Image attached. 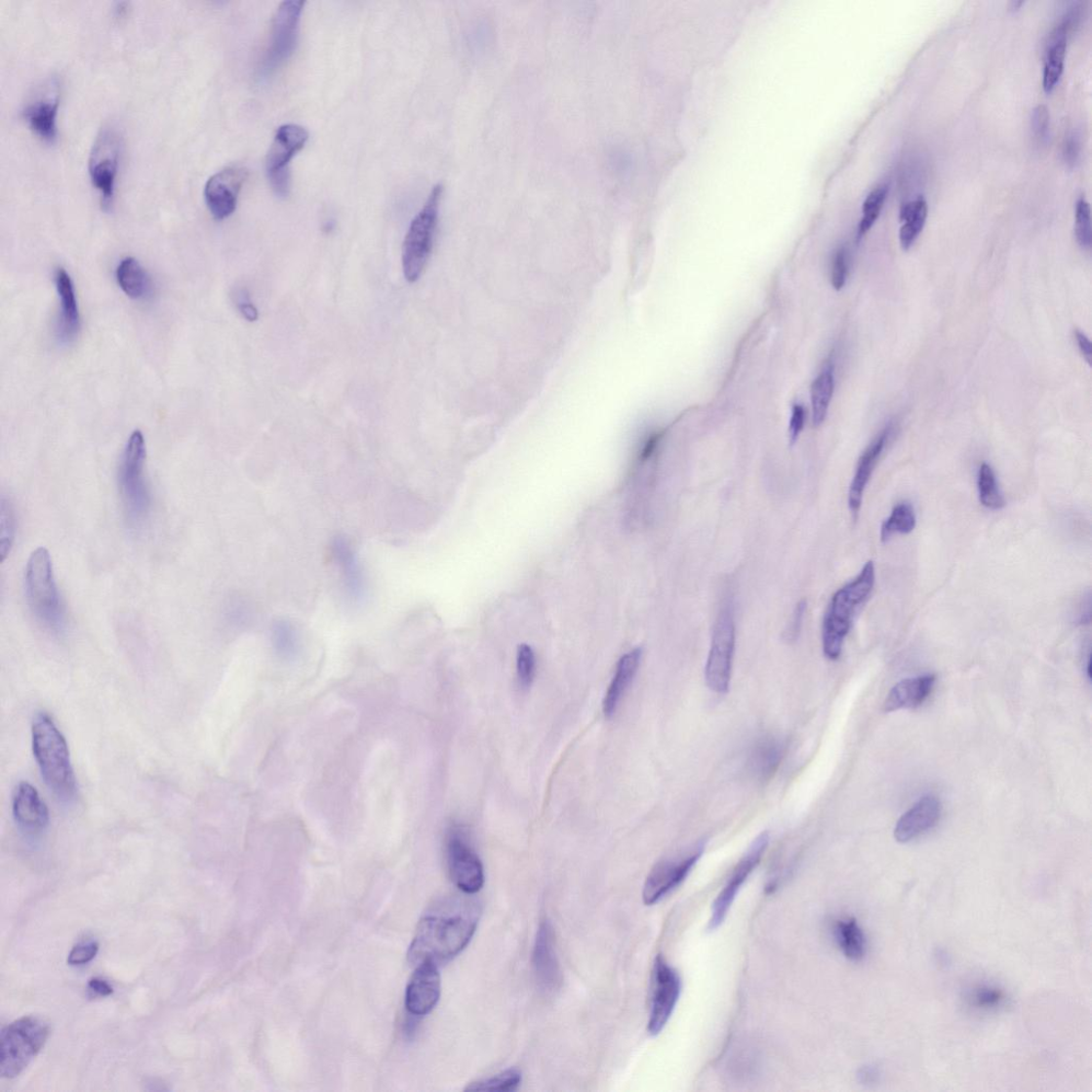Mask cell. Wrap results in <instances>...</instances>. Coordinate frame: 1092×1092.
Wrapping results in <instances>:
<instances>
[{"instance_id": "cell-1", "label": "cell", "mask_w": 1092, "mask_h": 1092, "mask_svg": "<svg viewBox=\"0 0 1092 1092\" xmlns=\"http://www.w3.org/2000/svg\"><path fill=\"white\" fill-rule=\"evenodd\" d=\"M480 906L466 896L443 903L435 912L424 916L409 949V961L445 963L457 957L473 939L480 918Z\"/></svg>"}, {"instance_id": "cell-2", "label": "cell", "mask_w": 1092, "mask_h": 1092, "mask_svg": "<svg viewBox=\"0 0 1092 1092\" xmlns=\"http://www.w3.org/2000/svg\"><path fill=\"white\" fill-rule=\"evenodd\" d=\"M875 582V565L870 560L855 580L833 594L823 623V651L828 660L836 661L841 657L858 608L869 599Z\"/></svg>"}, {"instance_id": "cell-3", "label": "cell", "mask_w": 1092, "mask_h": 1092, "mask_svg": "<svg viewBox=\"0 0 1092 1092\" xmlns=\"http://www.w3.org/2000/svg\"><path fill=\"white\" fill-rule=\"evenodd\" d=\"M32 749L46 785L62 800L76 794V778L66 741L48 714L32 724Z\"/></svg>"}, {"instance_id": "cell-4", "label": "cell", "mask_w": 1092, "mask_h": 1092, "mask_svg": "<svg viewBox=\"0 0 1092 1092\" xmlns=\"http://www.w3.org/2000/svg\"><path fill=\"white\" fill-rule=\"evenodd\" d=\"M25 591L31 613L53 633L65 627V609L57 587L53 561L45 547L33 550L25 570Z\"/></svg>"}, {"instance_id": "cell-5", "label": "cell", "mask_w": 1092, "mask_h": 1092, "mask_svg": "<svg viewBox=\"0 0 1092 1092\" xmlns=\"http://www.w3.org/2000/svg\"><path fill=\"white\" fill-rule=\"evenodd\" d=\"M50 1036L48 1023L37 1017H22L0 1034V1075L19 1076L32 1062Z\"/></svg>"}, {"instance_id": "cell-6", "label": "cell", "mask_w": 1092, "mask_h": 1092, "mask_svg": "<svg viewBox=\"0 0 1092 1092\" xmlns=\"http://www.w3.org/2000/svg\"><path fill=\"white\" fill-rule=\"evenodd\" d=\"M145 459L144 436L141 430H135L124 448L118 475L124 510L132 526L143 523L151 506L144 478Z\"/></svg>"}, {"instance_id": "cell-7", "label": "cell", "mask_w": 1092, "mask_h": 1092, "mask_svg": "<svg viewBox=\"0 0 1092 1092\" xmlns=\"http://www.w3.org/2000/svg\"><path fill=\"white\" fill-rule=\"evenodd\" d=\"M443 187L435 185L422 210L414 217L402 248V268L409 283L417 282L431 255L438 225Z\"/></svg>"}, {"instance_id": "cell-8", "label": "cell", "mask_w": 1092, "mask_h": 1092, "mask_svg": "<svg viewBox=\"0 0 1092 1092\" xmlns=\"http://www.w3.org/2000/svg\"><path fill=\"white\" fill-rule=\"evenodd\" d=\"M304 5L303 0H287L275 11L269 44L259 68L260 78L271 77L295 53Z\"/></svg>"}, {"instance_id": "cell-9", "label": "cell", "mask_w": 1092, "mask_h": 1092, "mask_svg": "<svg viewBox=\"0 0 1092 1092\" xmlns=\"http://www.w3.org/2000/svg\"><path fill=\"white\" fill-rule=\"evenodd\" d=\"M737 642L734 607L724 603L712 630L710 649L706 666V680L710 691L727 694L731 682L733 659Z\"/></svg>"}, {"instance_id": "cell-10", "label": "cell", "mask_w": 1092, "mask_h": 1092, "mask_svg": "<svg viewBox=\"0 0 1092 1092\" xmlns=\"http://www.w3.org/2000/svg\"><path fill=\"white\" fill-rule=\"evenodd\" d=\"M448 870L457 888L466 895H475L485 884V870L470 845L465 826L454 824L446 834Z\"/></svg>"}, {"instance_id": "cell-11", "label": "cell", "mask_w": 1092, "mask_h": 1092, "mask_svg": "<svg viewBox=\"0 0 1092 1092\" xmlns=\"http://www.w3.org/2000/svg\"><path fill=\"white\" fill-rule=\"evenodd\" d=\"M122 145L121 134L111 125L103 126L92 145L89 175L101 192V205L105 210L113 202Z\"/></svg>"}, {"instance_id": "cell-12", "label": "cell", "mask_w": 1092, "mask_h": 1092, "mask_svg": "<svg viewBox=\"0 0 1092 1092\" xmlns=\"http://www.w3.org/2000/svg\"><path fill=\"white\" fill-rule=\"evenodd\" d=\"M307 141V131L297 124L282 125L275 133L266 157V174L272 190L279 198H287L290 194V164Z\"/></svg>"}, {"instance_id": "cell-13", "label": "cell", "mask_w": 1092, "mask_h": 1092, "mask_svg": "<svg viewBox=\"0 0 1092 1092\" xmlns=\"http://www.w3.org/2000/svg\"><path fill=\"white\" fill-rule=\"evenodd\" d=\"M682 990L681 977L666 959L654 960L648 1031L658 1036L671 1018Z\"/></svg>"}, {"instance_id": "cell-14", "label": "cell", "mask_w": 1092, "mask_h": 1092, "mask_svg": "<svg viewBox=\"0 0 1092 1092\" xmlns=\"http://www.w3.org/2000/svg\"><path fill=\"white\" fill-rule=\"evenodd\" d=\"M705 849V842H700L687 853L659 862L649 873L643 886V903L647 906L655 905L679 887L697 865Z\"/></svg>"}, {"instance_id": "cell-15", "label": "cell", "mask_w": 1092, "mask_h": 1092, "mask_svg": "<svg viewBox=\"0 0 1092 1092\" xmlns=\"http://www.w3.org/2000/svg\"><path fill=\"white\" fill-rule=\"evenodd\" d=\"M61 96L60 79L53 76L45 80L21 109V117L41 140L54 142L57 138V113Z\"/></svg>"}, {"instance_id": "cell-16", "label": "cell", "mask_w": 1092, "mask_h": 1092, "mask_svg": "<svg viewBox=\"0 0 1092 1092\" xmlns=\"http://www.w3.org/2000/svg\"><path fill=\"white\" fill-rule=\"evenodd\" d=\"M769 844V834L763 832L758 835L748 850L743 856L739 865L735 867L726 887L719 893L712 904L711 914L708 921V930L717 929L726 919L728 911L743 884L750 876L753 870L760 864Z\"/></svg>"}, {"instance_id": "cell-17", "label": "cell", "mask_w": 1092, "mask_h": 1092, "mask_svg": "<svg viewBox=\"0 0 1092 1092\" xmlns=\"http://www.w3.org/2000/svg\"><path fill=\"white\" fill-rule=\"evenodd\" d=\"M248 177L243 167H228L207 180L204 198L215 220L224 221L237 206L238 195Z\"/></svg>"}, {"instance_id": "cell-18", "label": "cell", "mask_w": 1092, "mask_h": 1092, "mask_svg": "<svg viewBox=\"0 0 1092 1092\" xmlns=\"http://www.w3.org/2000/svg\"><path fill=\"white\" fill-rule=\"evenodd\" d=\"M441 996V976L439 965L433 961H423L416 965L407 986L405 1006L411 1016H426L439 1003Z\"/></svg>"}, {"instance_id": "cell-19", "label": "cell", "mask_w": 1092, "mask_h": 1092, "mask_svg": "<svg viewBox=\"0 0 1092 1092\" xmlns=\"http://www.w3.org/2000/svg\"><path fill=\"white\" fill-rule=\"evenodd\" d=\"M554 931L547 921L540 924L533 952V965L538 985L544 991L554 992L562 983L557 958Z\"/></svg>"}, {"instance_id": "cell-20", "label": "cell", "mask_w": 1092, "mask_h": 1092, "mask_svg": "<svg viewBox=\"0 0 1092 1092\" xmlns=\"http://www.w3.org/2000/svg\"><path fill=\"white\" fill-rule=\"evenodd\" d=\"M13 810L20 829L30 834H38L50 823L48 807L36 788L28 783H20L14 795Z\"/></svg>"}, {"instance_id": "cell-21", "label": "cell", "mask_w": 1092, "mask_h": 1092, "mask_svg": "<svg viewBox=\"0 0 1092 1092\" xmlns=\"http://www.w3.org/2000/svg\"><path fill=\"white\" fill-rule=\"evenodd\" d=\"M892 431V426L889 425L882 432L873 440L864 454L861 455L852 484H850L848 492V507L855 517L858 516L862 502L869 482L871 478L873 470H875L879 459L886 448Z\"/></svg>"}, {"instance_id": "cell-22", "label": "cell", "mask_w": 1092, "mask_h": 1092, "mask_svg": "<svg viewBox=\"0 0 1092 1092\" xmlns=\"http://www.w3.org/2000/svg\"><path fill=\"white\" fill-rule=\"evenodd\" d=\"M941 802L935 796H925L907 811L894 829L895 840L910 843L935 827L940 820Z\"/></svg>"}, {"instance_id": "cell-23", "label": "cell", "mask_w": 1092, "mask_h": 1092, "mask_svg": "<svg viewBox=\"0 0 1092 1092\" xmlns=\"http://www.w3.org/2000/svg\"><path fill=\"white\" fill-rule=\"evenodd\" d=\"M331 553L341 570L344 590L354 603L363 601L366 594L364 572L355 550L344 536H338L331 545Z\"/></svg>"}, {"instance_id": "cell-24", "label": "cell", "mask_w": 1092, "mask_h": 1092, "mask_svg": "<svg viewBox=\"0 0 1092 1092\" xmlns=\"http://www.w3.org/2000/svg\"><path fill=\"white\" fill-rule=\"evenodd\" d=\"M56 289L61 305L60 320V339L63 343L73 342L80 330V315L73 281L63 268L56 271Z\"/></svg>"}, {"instance_id": "cell-25", "label": "cell", "mask_w": 1092, "mask_h": 1092, "mask_svg": "<svg viewBox=\"0 0 1092 1092\" xmlns=\"http://www.w3.org/2000/svg\"><path fill=\"white\" fill-rule=\"evenodd\" d=\"M935 682L936 676L927 674L911 677V679H906L896 684L884 701V710L891 712L922 706L933 691Z\"/></svg>"}, {"instance_id": "cell-26", "label": "cell", "mask_w": 1092, "mask_h": 1092, "mask_svg": "<svg viewBox=\"0 0 1092 1092\" xmlns=\"http://www.w3.org/2000/svg\"><path fill=\"white\" fill-rule=\"evenodd\" d=\"M642 651L637 648L624 655L617 664L613 681L603 701V711L606 717H612L626 695L629 685L634 681L638 671Z\"/></svg>"}, {"instance_id": "cell-27", "label": "cell", "mask_w": 1092, "mask_h": 1092, "mask_svg": "<svg viewBox=\"0 0 1092 1092\" xmlns=\"http://www.w3.org/2000/svg\"><path fill=\"white\" fill-rule=\"evenodd\" d=\"M786 754V745L775 738H765L753 747L749 769L753 777L766 783L774 777Z\"/></svg>"}, {"instance_id": "cell-28", "label": "cell", "mask_w": 1092, "mask_h": 1092, "mask_svg": "<svg viewBox=\"0 0 1092 1092\" xmlns=\"http://www.w3.org/2000/svg\"><path fill=\"white\" fill-rule=\"evenodd\" d=\"M1069 33L1071 32L1060 21V24L1050 34L1043 71V88L1047 92L1054 89L1064 71Z\"/></svg>"}, {"instance_id": "cell-29", "label": "cell", "mask_w": 1092, "mask_h": 1092, "mask_svg": "<svg viewBox=\"0 0 1092 1092\" xmlns=\"http://www.w3.org/2000/svg\"><path fill=\"white\" fill-rule=\"evenodd\" d=\"M834 937L846 958L853 961L864 959L867 952V938L855 918L847 917L837 921L834 926Z\"/></svg>"}, {"instance_id": "cell-30", "label": "cell", "mask_w": 1092, "mask_h": 1092, "mask_svg": "<svg viewBox=\"0 0 1092 1092\" xmlns=\"http://www.w3.org/2000/svg\"><path fill=\"white\" fill-rule=\"evenodd\" d=\"M116 277L121 290L135 301L144 298L149 292V279L141 263L134 258L121 261Z\"/></svg>"}, {"instance_id": "cell-31", "label": "cell", "mask_w": 1092, "mask_h": 1092, "mask_svg": "<svg viewBox=\"0 0 1092 1092\" xmlns=\"http://www.w3.org/2000/svg\"><path fill=\"white\" fill-rule=\"evenodd\" d=\"M927 214V202L922 197L903 205L901 220L904 222V224L901 227L900 240L904 250L910 249L918 234L922 232Z\"/></svg>"}, {"instance_id": "cell-32", "label": "cell", "mask_w": 1092, "mask_h": 1092, "mask_svg": "<svg viewBox=\"0 0 1092 1092\" xmlns=\"http://www.w3.org/2000/svg\"><path fill=\"white\" fill-rule=\"evenodd\" d=\"M834 383L833 369L828 367L812 384L811 402L814 426H820L827 418L834 392Z\"/></svg>"}, {"instance_id": "cell-33", "label": "cell", "mask_w": 1092, "mask_h": 1092, "mask_svg": "<svg viewBox=\"0 0 1092 1092\" xmlns=\"http://www.w3.org/2000/svg\"><path fill=\"white\" fill-rule=\"evenodd\" d=\"M916 515L910 503L896 505L890 516L881 525L880 538L887 543L894 535H907L914 531Z\"/></svg>"}, {"instance_id": "cell-34", "label": "cell", "mask_w": 1092, "mask_h": 1092, "mask_svg": "<svg viewBox=\"0 0 1092 1092\" xmlns=\"http://www.w3.org/2000/svg\"><path fill=\"white\" fill-rule=\"evenodd\" d=\"M977 487H979L980 502L984 507L991 510H1001L1005 507L1006 502L1001 490H999L991 465L986 463L981 465Z\"/></svg>"}, {"instance_id": "cell-35", "label": "cell", "mask_w": 1092, "mask_h": 1092, "mask_svg": "<svg viewBox=\"0 0 1092 1092\" xmlns=\"http://www.w3.org/2000/svg\"><path fill=\"white\" fill-rule=\"evenodd\" d=\"M522 1074L516 1069H508L497 1075L476 1080L465 1088V1091H514L521 1085Z\"/></svg>"}, {"instance_id": "cell-36", "label": "cell", "mask_w": 1092, "mask_h": 1092, "mask_svg": "<svg viewBox=\"0 0 1092 1092\" xmlns=\"http://www.w3.org/2000/svg\"><path fill=\"white\" fill-rule=\"evenodd\" d=\"M889 188L886 183H881L873 188L868 195L864 203V217L859 224L858 236L862 237L869 232V229L877 221L878 216L882 210L884 201L887 199Z\"/></svg>"}, {"instance_id": "cell-37", "label": "cell", "mask_w": 1092, "mask_h": 1092, "mask_svg": "<svg viewBox=\"0 0 1092 1092\" xmlns=\"http://www.w3.org/2000/svg\"><path fill=\"white\" fill-rule=\"evenodd\" d=\"M272 642L275 650L283 657L290 658L298 650V635L295 627L287 620H278L271 628Z\"/></svg>"}, {"instance_id": "cell-38", "label": "cell", "mask_w": 1092, "mask_h": 1092, "mask_svg": "<svg viewBox=\"0 0 1092 1092\" xmlns=\"http://www.w3.org/2000/svg\"><path fill=\"white\" fill-rule=\"evenodd\" d=\"M0 554L4 561L13 547L16 535V519L13 504L5 498L2 499L0 507Z\"/></svg>"}, {"instance_id": "cell-39", "label": "cell", "mask_w": 1092, "mask_h": 1092, "mask_svg": "<svg viewBox=\"0 0 1092 1092\" xmlns=\"http://www.w3.org/2000/svg\"><path fill=\"white\" fill-rule=\"evenodd\" d=\"M516 673L520 686L530 688L536 676V657L531 646L520 645L516 653Z\"/></svg>"}, {"instance_id": "cell-40", "label": "cell", "mask_w": 1092, "mask_h": 1092, "mask_svg": "<svg viewBox=\"0 0 1092 1092\" xmlns=\"http://www.w3.org/2000/svg\"><path fill=\"white\" fill-rule=\"evenodd\" d=\"M1075 236L1080 246L1085 249H1089L1091 247L1092 235L1090 205L1084 197L1080 198L1076 203Z\"/></svg>"}, {"instance_id": "cell-41", "label": "cell", "mask_w": 1092, "mask_h": 1092, "mask_svg": "<svg viewBox=\"0 0 1092 1092\" xmlns=\"http://www.w3.org/2000/svg\"><path fill=\"white\" fill-rule=\"evenodd\" d=\"M1031 125L1034 140L1038 144L1047 142L1050 131V111L1047 105L1040 103V105L1034 107Z\"/></svg>"}, {"instance_id": "cell-42", "label": "cell", "mask_w": 1092, "mask_h": 1092, "mask_svg": "<svg viewBox=\"0 0 1092 1092\" xmlns=\"http://www.w3.org/2000/svg\"><path fill=\"white\" fill-rule=\"evenodd\" d=\"M973 1004L977 1008L991 1010L995 1009L1003 1004L1005 1001V994L997 988L984 986L979 988L973 993Z\"/></svg>"}, {"instance_id": "cell-43", "label": "cell", "mask_w": 1092, "mask_h": 1092, "mask_svg": "<svg viewBox=\"0 0 1092 1092\" xmlns=\"http://www.w3.org/2000/svg\"><path fill=\"white\" fill-rule=\"evenodd\" d=\"M100 946L95 940L80 942L68 953L67 963L71 965L87 964L96 958Z\"/></svg>"}, {"instance_id": "cell-44", "label": "cell", "mask_w": 1092, "mask_h": 1092, "mask_svg": "<svg viewBox=\"0 0 1092 1092\" xmlns=\"http://www.w3.org/2000/svg\"><path fill=\"white\" fill-rule=\"evenodd\" d=\"M848 275V257L845 248L838 249L835 253L832 270H831V283L836 291H841L846 284Z\"/></svg>"}, {"instance_id": "cell-45", "label": "cell", "mask_w": 1092, "mask_h": 1092, "mask_svg": "<svg viewBox=\"0 0 1092 1092\" xmlns=\"http://www.w3.org/2000/svg\"><path fill=\"white\" fill-rule=\"evenodd\" d=\"M804 421H806V412L801 405H794L791 409V417L789 421V436L790 445H794L803 430Z\"/></svg>"}, {"instance_id": "cell-46", "label": "cell", "mask_w": 1092, "mask_h": 1092, "mask_svg": "<svg viewBox=\"0 0 1092 1092\" xmlns=\"http://www.w3.org/2000/svg\"><path fill=\"white\" fill-rule=\"evenodd\" d=\"M1080 152V142L1078 135L1075 132H1071L1066 136L1065 143L1063 146V156L1068 166L1073 167L1077 163Z\"/></svg>"}, {"instance_id": "cell-47", "label": "cell", "mask_w": 1092, "mask_h": 1092, "mask_svg": "<svg viewBox=\"0 0 1092 1092\" xmlns=\"http://www.w3.org/2000/svg\"><path fill=\"white\" fill-rule=\"evenodd\" d=\"M808 603L806 600H801L792 614L790 626L787 631V638L789 641H795L799 637L804 615H806Z\"/></svg>"}, {"instance_id": "cell-48", "label": "cell", "mask_w": 1092, "mask_h": 1092, "mask_svg": "<svg viewBox=\"0 0 1092 1092\" xmlns=\"http://www.w3.org/2000/svg\"><path fill=\"white\" fill-rule=\"evenodd\" d=\"M88 991L92 995L105 997L112 994L113 988L105 980L96 977L89 982Z\"/></svg>"}, {"instance_id": "cell-49", "label": "cell", "mask_w": 1092, "mask_h": 1092, "mask_svg": "<svg viewBox=\"0 0 1092 1092\" xmlns=\"http://www.w3.org/2000/svg\"><path fill=\"white\" fill-rule=\"evenodd\" d=\"M238 308L240 313L249 321H256L259 318L258 309L251 303L248 295L240 296Z\"/></svg>"}, {"instance_id": "cell-50", "label": "cell", "mask_w": 1092, "mask_h": 1092, "mask_svg": "<svg viewBox=\"0 0 1092 1092\" xmlns=\"http://www.w3.org/2000/svg\"><path fill=\"white\" fill-rule=\"evenodd\" d=\"M1075 340L1077 342L1078 348H1079L1080 352H1082V354H1083L1085 360L1087 361V363L1089 365H1091L1092 346H1091V343H1090L1089 339L1084 335L1083 332H1080V331L1076 330L1075 331Z\"/></svg>"}, {"instance_id": "cell-51", "label": "cell", "mask_w": 1092, "mask_h": 1092, "mask_svg": "<svg viewBox=\"0 0 1092 1092\" xmlns=\"http://www.w3.org/2000/svg\"><path fill=\"white\" fill-rule=\"evenodd\" d=\"M878 1075H879V1072H878L877 1069L873 1068V1067H865L864 1069H862V1071L859 1074L862 1082H864L866 1084L875 1083L877 1078H878Z\"/></svg>"}, {"instance_id": "cell-52", "label": "cell", "mask_w": 1092, "mask_h": 1092, "mask_svg": "<svg viewBox=\"0 0 1092 1092\" xmlns=\"http://www.w3.org/2000/svg\"><path fill=\"white\" fill-rule=\"evenodd\" d=\"M659 440H660V435L657 434V435L652 436V438L647 442L645 448H643L642 458L646 459V458L651 456V454L655 450V447H657V445L659 443Z\"/></svg>"}, {"instance_id": "cell-53", "label": "cell", "mask_w": 1092, "mask_h": 1092, "mask_svg": "<svg viewBox=\"0 0 1092 1092\" xmlns=\"http://www.w3.org/2000/svg\"><path fill=\"white\" fill-rule=\"evenodd\" d=\"M1011 5H1014L1015 8H1018L1019 6L1023 5V2H1013L1011 3Z\"/></svg>"}]
</instances>
